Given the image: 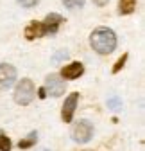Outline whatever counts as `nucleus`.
I'll use <instances>...</instances> for the list:
<instances>
[{
  "label": "nucleus",
  "mask_w": 145,
  "mask_h": 151,
  "mask_svg": "<svg viewBox=\"0 0 145 151\" xmlns=\"http://www.w3.org/2000/svg\"><path fill=\"white\" fill-rule=\"evenodd\" d=\"M34 93H36L34 83L25 78V79H22L20 83H18L16 88H14V101H16V104H22V106L31 104L32 99H34Z\"/></svg>",
  "instance_id": "nucleus-2"
},
{
  "label": "nucleus",
  "mask_w": 145,
  "mask_h": 151,
  "mask_svg": "<svg viewBox=\"0 0 145 151\" xmlns=\"http://www.w3.org/2000/svg\"><path fill=\"white\" fill-rule=\"evenodd\" d=\"M45 29H43V24L41 22H31L27 27H25V38L27 40H36V38H41L45 36Z\"/></svg>",
  "instance_id": "nucleus-9"
},
{
  "label": "nucleus",
  "mask_w": 145,
  "mask_h": 151,
  "mask_svg": "<svg viewBox=\"0 0 145 151\" xmlns=\"http://www.w3.org/2000/svg\"><path fill=\"white\" fill-rule=\"evenodd\" d=\"M45 92H48L50 96H54V97H59V96H63L65 93V88H66V85H65V81H63V78L61 76H58V74H50L48 78H47V81H45Z\"/></svg>",
  "instance_id": "nucleus-4"
},
{
  "label": "nucleus",
  "mask_w": 145,
  "mask_h": 151,
  "mask_svg": "<svg viewBox=\"0 0 145 151\" xmlns=\"http://www.w3.org/2000/svg\"><path fill=\"white\" fill-rule=\"evenodd\" d=\"M38 96H40V99H45V96H47V92H45V88L41 86L40 90H38Z\"/></svg>",
  "instance_id": "nucleus-17"
},
{
  "label": "nucleus",
  "mask_w": 145,
  "mask_h": 151,
  "mask_svg": "<svg viewBox=\"0 0 145 151\" xmlns=\"http://www.w3.org/2000/svg\"><path fill=\"white\" fill-rule=\"evenodd\" d=\"M16 79V68L9 63H0V86H9Z\"/></svg>",
  "instance_id": "nucleus-6"
},
{
  "label": "nucleus",
  "mask_w": 145,
  "mask_h": 151,
  "mask_svg": "<svg viewBox=\"0 0 145 151\" xmlns=\"http://www.w3.org/2000/svg\"><path fill=\"white\" fill-rule=\"evenodd\" d=\"M36 139H38V133H36V131H32V133H29V137H27V139L20 140V144H18V146H20V149H27V147L34 146Z\"/></svg>",
  "instance_id": "nucleus-11"
},
{
  "label": "nucleus",
  "mask_w": 145,
  "mask_h": 151,
  "mask_svg": "<svg viewBox=\"0 0 145 151\" xmlns=\"http://www.w3.org/2000/svg\"><path fill=\"white\" fill-rule=\"evenodd\" d=\"M120 14H131L136 9V0H120Z\"/></svg>",
  "instance_id": "nucleus-10"
},
{
  "label": "nucleus",
  "mask_w": 145,
  "mask_h": 151,
  "mask_svg": "<svg viewBox=\"0 0 145 151\" xmlns=\"http://www.w3.org/2000/svg\"><path fill=\"white\" fill-rule=\"evenodd\" d=\"M125 61H127V54H122V58L113 65V74H117V72H120V68L125 65Z\"/></svg>",
  "instance_id": "nucleus-14"
},
{
  "label": "nucleus",
  "mask_w": 145,
  "mask_h": 151,
  "mask_svg": "<svg viewBox=\"0 0 145 151\" xmlns=\"http://www.w3.org/2000/svg\"><path fill=\"white\" fill-rule=\"evenodd\" d=\"M65 22V18L61 16V14H58V13H50V14H47V18L41 22L43 24V29H45V32H58V29H59V25Z\"/></svg>",
  "instance_id": "nucleus-7"
},
{
  "label": "nucleus",
  "mask_w": 145,
  "mask_h": 151,
  "mask_svg": "<svg viewBox=\"0 0 145 151\" xmlns=\"http://www.w3.org/2000/svg\"><path fill=\"white\" fill-rule=\"evenodd\" d=\"M82 72H84L82 63L74 61V63L66 65V67L61 70V78H63V79H77V78H81V76H82Z\"/></svg>",
  "instance_id": "nucleus-8"
},
{
  "label": "nucleus",
  "mask_w": 145,
  "mask_h": 151,
  "mask_svg": "<svg viewBox=\"0 0 145 151\" xmlns=\"http://www.w3.org/2000/svg\"><path fill=\"white\" fill-rule=\"evenodd\" d=\"M107 106H109L111 110H118V108H122V103H120V99L113 97V99H109V101H107Z\"/></svg>",
  "instance_id": "nucleus-15"
},
{
  "label": "nucleus",
  "mask_w": 145,
  "mask_h": 151,
  "mask_svg": "<svg viewBox=\"0 0 145 151\" xmlns=\"http://www.w3.org/2000/svg\"><path fill=\"white\" fill-rule=\"evenodd\" d=\"M93 4H95V6H100V7H102V6H106V4H107V0H93Z\"/></svg>",
  "instance_id": "nucleus-18"
},
{
  "label": "nucleus",
  "mask_w": 145,
  "mask_h": 151,
  "mask_svg": "<svg viewBox=\"0 0 145 151\" xmlns=\"http://www.w3.org/2000/svg\"><path fill=\"white\" fill-rule=\"evenodd\" d=\"M92 137H93V124L90 121H79L72 128V139L75 142L82 144V142H88Z\"/></svg>",
  "instance_id": "nucleus-3"
},
{
  "label": "nucleus",
  "mask_w": 145,
  "mask_h": 151,
  "mask_svg": "<svg viewBox=\"0 0 145 151\" xmlns=\"http://www.w3.org/2000/svg\"><path fill=\"white\" fill-rule=\"evenodd\" d=\"M86 151H90V149H86Z\"/></svg>",
  "instance_id": "nucleus-19"
},
{
  "label": "nucleus",
  "mask_w": 145,
  "mask_h": 151,
  "mask_svg": "<svg viewBox=\"0 0 145 151\" xmlns=\"http://www.w3.org/2000/svg\"><path fill=\"white\" fill-rule=\"evenodd\" d=\"M40 0H18V4H22L23 7H32V6H36Z\"/></svg>",
  "instance_id": "nucleus-16"
},
{
  "label": "nucleus",
  "mask_w": 145,
  "mask_h": 151,
  "mask_svg": "<svg viewBox=\"0 0 145 151\" xmlns=\"http://www.w3.org/2000/svg\"><path fill=\"white\" fill-rule=\"evenodd\" d=\"M63 4L68 9H77V7H82L84 6V0H63Z\"/></svg>",
  "instance_id": "nucleus-13"
},
{
  "label": "nucleus",
  "mask_w": 145,
  "mask_h": 151,
  "mask_svg": "<svg viewBox=\"0 0 145 151\" xmlns=\"http://www.w3.org/2000/svg\"><path fill=\"white\" fill-rule=\"evenodd\" d=\"M0 151H11V140L2 131H0Z\"/></svg>",
  "instance_id": "nucleus-12"
},
{
  "label": "nucleus",
  "mask_w": 145,
  "mask_h": 151,
  "mask_svg": "<svg viewBox=\"0 0 145 151\" xmlns=\"http://www.w3.org/2000/svg\"><path fill=\"white\" fill-rule=\"evenodd\" d=\"M90 43L99 54H111L117 49V34L107 27H99L90 34Z\"/></svg>",
  "instance_id": "nucleus-1"
},
{
  "label": "nucleus",
  "mask_w": 145,
  "mask_h": 151,
  "mask_svg": "<svg viewBox=\"0 0 145 151\" xmlns=\"http://www.w3.org/2000/svg\"><path fill=\"white\" fill-rule=\"evenodd\" d=\"M77 99H79V93L74 92L65 99V104H63V110H61V119L65 122H70L74 119V111H75V106H77Z\"/></svg>",
  "instance_id": "nucleus-5"
}]
</instances>
